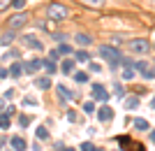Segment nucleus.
<instances>
[{
  "label": "nucleus",
  "instance_id": "obj_1",
  "mask_svg": "<svg viewBox=\"0 0 155 151\" xmlns=\"http://www.w3.org/2000/svg\"><path fill=\"white\" fill-rule=\"evenodd\" d=\"M67 7L65 5H60V2H51V5H49V9H46V16H49V19L51 21H65L67 19Z\"/></svg>",
  "mask_w": 155,
  "mask_h": 151
},
{
  "label": "nucleus",
  "instance_id": "obj_2",
  "mask_svg": "<svg viewBox=\"0 0 155 151\" xmlns=\"http://www.w3.org/2000/svg\"><path fill=\"white\" fill-rule=\"evenodd\" d=\"M100 56H102V58H107L109 63H118V58H120V51H118L116 46L104 44V46H100Z\"/></svg>",
  "mask_w": 155,
  "mask_h": 151
},
{
  "label": "nucleus",
  "instance_id": "obj_3",
  "mask_svg": "<svg viewBox=\"0 0 155 151\" xmlns=\"http://www.w3.org/2000/svg\"><path fill=\"white\" fill-rule=\"evenodd\" d=\"M93 98H95V100H102V102H107L111 95H109V91H107L102 84H93Z\"/></svg>",
  "mask_w": 155,
  "mask_h": 151
},
{
  "label": "nucleus",
  "instance_id": "obj_4",
  "mask_svg": "<svg viewBox=\"0 0 155 151\" xmlns=\"http://www.w3.org/2000/svg\"><path fill=\"white\" fill-rule=\"evenodd\" d=\"M130 49L137 51V53H146L150 49V44L146 42V39H132V42H130Z\"/></svg>",
  "mask_w": 155,
  "mask_h": 151
},
{
  "label": "nucleus",
  "instance_id": "obj_5",
  "mask_svg": "<svg viewBox=\"0 0 155 151\" xmlns=\"http://www.w3.org/2000/svg\"><path fill=\"white\" fill-rule=\"evenodd\" d=\"M26 21H28V14H16V16H12V19H9V30H19Z\"/></svg>",
  "mask_w": 155,
  "mask_h": 151
},
{
  "label": "nucleus",
  "instance_id": "obj_6",
  "mask_svg": "<svg viewBox=\"0 0 155 151\" xmlns=\"http://www.w3.org/2000/svg\"><path fill=\"white\" fill-rule=\"evenodd\" d=\"M97 118H100V121H104V123H107V121H111V118H114L111 107H100V109H97Z\"/></svg>",
  "mask_w": 155,
  "mask_h": 151
},
{
  "label": "nucleus",
  "instance_id": "obj_7",
  "mask_svg": "<svg viewBox=\"0 0 155 151\" xmlns=\"http://www.w3.org/2000/svg\"><path fill=\"white\" fill-rule=\"evenodd\" d=\"M137 70H139V72H141L146 79H153V77H155V72L150 70L148 65H146V63H143V60H139V63H137Z\"/></svg>",
  "mask_w": 155,
  "mask_h": 151
},
{
  "label": "nucleus",
  "instance_id": "obj_8",
  "mask_svg": "<svg viewBox=\"0 0 155 151\" xmlns=\"http://www.w3.org/2000/svg\"><path fill=\"white\" fill-rule=\"evenodd\" d=\"M118 142H120L123 146H127V149H132V151H143V146H141V144H134V142H132L130 137H118Z\"/></svg>",
  "mask_w": 155,
  "mask_h": 151
},
{
  "label": "nucleus",
  "instance_id": "obj_9",
  "mask_svg": "<svg viewBox=\"0 0 155 151\" xmlns=\"http://www.w3.org/2000/svg\"><path fill=\"white\" fill-rule=\"evenodd\" d=\"M42 65H44V60H30V63H26V65H23V70L32 74V72H37Z\"/></svg>",
  "mask_w": 155,
  "mask_h": 151
},
{
  "label": "nucleus",
  "instance_id": "obj_10",
  "mask_svg": "<svg viewBox=\"0 0 155 151\" xmlns=\"http://www.w3.org/2000/svg\"><path fill=\"white\" fill-rule=\"evenodd\" d=\"M56 91H58V98H60V100H72V93H70V88H67V86L58 84V86H56Z\"/></svg>",
  "mask_w": 155,
  "mask_h": 151
},
{
  "label": "nucleus",
  "instance_id": "obj_11",
  "mask_svg": "<svg viewBox=\"0 0 155 151\" xmlns=\"http://www.w3.org/2000/svg\"><path fill=\"white\" fill-rule=\"evenodd\" d=\"M26 39V46H30V49H42V42H37V37H32V35H28Z\"/></svg>",
  "mask_w": 155,
  "mask_h": 151
},
{
  "label": "nucleus",
  "instance_id": "obj_12",
  "mask_svg": "<svg viewBox=\"0 0 155 151\" xmlns=\"http://www.w3.org/2000/svg\"><path fill=\"white\" fill-rule=\"evenodd\" d=\"M12 149L14 151H26V142L21 137H12Z\"/></svg>",
  "mask_w": 155,
  "mask_h": 151
},
{
  "label": "nucleus",
  "instance_id": "obj_13",
  "mask_svg": "<svg viewBox=\"0 0 155 151\" xmlns=\"http://www.w3.org/2000/svg\"><path fill=\"white\" fill-rule=\"evenodd\" d=\"M60 70H63L65 74H67V72H72V70H74V60H72V58L63 60V65H60Z\"/></svg>",
  "mask_w": 155,
  "mask_h": 151
},
{
  "label": "nucleus",
  "instance_id": "obj_14",
  "mask_svg": "<svg viewBox=\"0 0 155 151\" xmlns=\"http://www.w3.org/2000/svg\"><path fill=\"white\" fill-rule=\"evenodd\" d=\"M21 72H23V65H19V63H14V65L9 67V74H12V77H21Z\"/></svg>",
  "mask_w": 155,
  "mask_h": 151
},
{
  "label": "nucleus",
  "instance_id": "obj_15",
  "mask_svg": "<svg viewBox=\"0 0 155 151\" xmlns=\"http://www.w3.org/2000/svg\"><path fill=\"white\" fill-rule=\"evenodd\" d=\"M134 128H137V130H148V121H146V118H137Z\"/></svg>",
  "mask_w": 155,
  "mask_h": 151
},
{
  "label": "nucleus",
  "instance_id": "obj_16",
  "mask_svg": "<svg viewBox=\"0 0 155 151\" xmlns=\"http://www.w3.org/2000/svg\"><path fill=\"white\" fill-rule=\"evenodd\" d=\"M77 42H79L81 46H88V44H91V37H88V35H84V33H79V35H77Z\"/></svg>",
  "mask_w": 155,
  "mask_h": 151
},
{
  "label": "nucleus",
  "instance_id": "obj_17",
  "mask_svg": "<svg viewBox=\"0 0 155 151\" xmlns=\"http://www.w3.org/2000/svg\"><path fill=\"white\" fill-rule=\"evenodd\" d=\"M67 53H72V46L70 44H60L58 46V56H67Z\"/></svg>",
  "mask_w": 155,
  "mask_h": 151
},
{
  "label": "nucleus",
  "instance_id": "obj_18",
  "mask_svg": "<svg viewBox=\"0 0 155 151\" xmlns=\"http://www.w3.org/2000/svg\"><path fill=\"white\" fill-rule=\"evenodd\" d=\"M81 151H102V149H97L93 142H84V144H81Z\"/></svg>",
  "mask_w": 155,
  "mask_h": 151
},
{
  "label": "nucleus",
  "instance_id": "obj_19",
  "mask_svg": "<svg viewBox=\"0 0 155 151\" xmlns=\"http://www.w3.org/2000/svg\"><path fill=\"white\" fill-rule=\"evenodd\" d=\"M37 137L39 139H49V130H46L44 125H39V128H37Z\"/></svg>",
  "mask_w": 155,
  "mask_h": 151
},
{
  "label": "nucleus",
  "instance_id": "obj_20",
  "mask_svg": "<svg viewBox=\"0 0 155 151\" xmlns=\"http://www.w3.org/2000/svg\"><path fill=\"white\" fill-rule=\"evenodd\" d=\"M0 128H9V114H0Z\"/></svg>",
  "mask_w": 155,
  "mask_h": 151
},
{
  "label": "nucleus",
  "instance_id": "obj_21",
  "mask_svg": "<svg viewBox=\"0 0 155 151\" xmlns=\"http://www.w3.org/2000/svg\"><path fill=\"white\" fill-rule=\"evenodd\" d=\"M51 86V79L46 77V79H37V88H49Z\"/></svg>",
  "mask_w": 155,
  "mask_h": 151
},
{
  "label": "nucleus",
  "instance_id": "obj_22",
  "mask_svg": "<svg viewBox=\"0 0 155 151\" xmlns=\"http://www.w3.org/2000/svg\"><path fill=\"white\" fill-rule=\"evenodd\" d=\"M44 67H46V72H49V74L56 72V63H53V60H44Z\"/></svg>",
  "mask_w": 155,
  "mask_h": 151
},
{
  "label": "nucleus",
  "instance_id": "obj_23",
  "mask_svg": "<svg viewBox=\"0 0 155 151\" xmlns=\"http://www.w3.org/2000/svg\"><path fill=\"white\" fill-rule=\"evenodd\" d=\"M12 39H14V30H9V33H5V35H2V39H0V42H2V44H9Z\"/></svg>",
  "mask_w": 155,
  "mask_h": 151
},
{
  "label": "nucleus",
  "instance_id": "obj_24",
  "mask_svg": "<svg viewBox=\"0 0 155 151\" xmlns=\"http://www.w3.org/2000/svg\"><path fill=\"white\" fill-rule=\"evenodd\" d=\"M74 79H77L79 84H86V81H88V74H86V72H77V74H74Z\"/></svg>",
  "mask_w": 155,
  "mask_h": 151
},
{
  "label": "nucleus",
  "instance_id": "obj_25",
  "mask_svg": "<svg viewBox=\"0 0 155 151\" xmlns=\"http://www.w3.org/2000/svg\"><path fill=\"white\" fill-rule=\"evenodd\" d=\"M84 2H86V5H91V7H102L107 0H84Z\"/></svg>",
  "mask_w": 155,
  "mask_h": 151
},
{
  "label": "nucleus",
  "instance_id": "obj_26",
  "mask_svg": "<svg viewBox=\"0 0 155 151\" xmlns=\"http://www.w3.org/2000/svg\"><path fill=\"white\" fill-rule=\"evenodd\" d=\"M74 58H77V60H84V63H86V60L91 58V56H88L86 51H77V53H74Z\"/></svg>",
  "mask_w": 155,
  "mask_h": 151
},
{
  "label": "nucleus",
  "instance_id": "obj_27",
  "mask_svg": "<svg viewBox=\"0 0 155 151\" xmlns=\"http://www.w3.org/2000/svg\"><path fill=\"white\" fill-rule=\"evenodd\" d=\"M123 79H134V70H132V67H125L123 70Z\"/></svg>",
  "mask_w": 155,
  "mask_h": 151
},
{
  "label": "nucleus",
  "instance_id": "obj_28",
  "mask_svg": "<svg viewBox=\"0 0 155 151\" xmlns=\"http://www.w3.org/2000/svg\"><path fill=\"white\" fill-rule=\"evenodd\" d=\"M114 93H116L118 98H123V95H125V88H123L120 84H116V86H114Z\"/></svg>",
  "mask_w": 155,
  "mask_h": 151
},
{
  "label": "nucleus",
  "instance_id": "obj_29",
  "mask_svg": "<svg viewBox=\"0 0 155 151\" xmlns=\"http://www.w3.org/2000/svg\"><path fill=\"white\" fill-rule=\"evenodd\" d=\"M125 105H127V107H137V105H139V98H127Z\"/></svg>",
  "mask_w": 155,
  "mask_h": 151
},
{
  "label": "nucleus",
  "instance_id": "obj_30",
  "mask_svg": "<svg viewBox=\"0 0 155 151\" xmlns=\"http://www.w3.org/2000/svg\"><path fill=\"white\" fill-rule=\"evenodd\" d=\"M12 5H14V7H16V9H21V7L26 5V0H12Z\"/></svg>",
  "mask_w": 155,
  "mask_h": 151
},
{
  "label": "nucleus",
  "instance_id": "obj_31",
  "mask_svg": "<svg viewBox=\"0 0 155 151\" xmlns=\"http://www.w3.org/2000/svg\"><path fill=\"white\" fill-rule=\"evenodd\" d=\"M84 109L86 112H95V105H93V102H84Z\"/></svg>",
  "mask_w": 155,
  "mask_h": 151
},
{
  "label": "nucleus",
  "instance_id": "obj_32",
  "mask_svg": "<svg viewBox=\"0 0 155 151\" xmlns=\"http://www.w3.org/2000/svg\"><path fill=\"white\" fill-rule=\"evenodd\" d=\"M19 123H21V125H28V123H30V116H21Z\"/></svg>",
  "mask_w": 155,
  "mask_h": 151
},
{
  "label": "nucleus",
  "instance_id": "obj_33",
  "mask_svg": "<svg viewBox=\"0 0 155 151\" xmlns=\"http://www.w3.org/2000/svg\"><path fill=\"white\" fill-rule=\"evenodd\" d=\"M67 118H70V121H77V112H67Z\"/></svg>",
  "mask_w": 155,
  "mask_h": 151
},
{
  "label": "nucleus",
  "instance_id": "obj_34",
  "mask_svg": "<svg viewBox=\"0 0 155 151\" xmlns=\"http://www.w3.org/2000/svg\"><path fill=\"white\" fill-rule=\"evenodd\" d=\"M9 2H12V0H0V9H5V7L9 5Z\"/></svg>",
  "mask_w": 155,
  "mask_h": 151
},
{
  "label": "nucleus",
  "instance_id": "obj_35",
  "mask_svg": "<svg viewBox=\"0 0 155 151\" xmlns=\"http://www.w3.org/2000/svg\"><path fill=\"white\" fill-rule=\"evenodd\" d=\"M150 139H153V142H155V130H153V132H150Z\"/></svg>",
  "mask_w": 155,
  "mask_h": 151
},
{
  "label": "nucleus",
  "instance_id": "obj_36",
  "mask_svg": "<svg viewBox=\"0 0 155 151\" xmlns=\"http://www.w3.org/2000/svg\"><path fill=\"white\" fill-rule=\"evenodd\" d=\"M150 105H153V107H155V98H153V102H150Z\"/></svg>",
  "mask_w": 155,
  "mask_h": 151
},
{
  "label": "nucleus",
  "instance_id": "obj_37",
  "mask_svg": "<svg viewBox=\"0 0 155 151\" xmlns=\"http://www.w3.org/2000/svg\"><path fill=\"white\" fill-rule=\"evenodd\" d=\"M65 151H74V149H65Z\"/></svg>",
  "mask_w": 155,
  "mask_h": 151
},
{
  "label": "nucleus",
  "instance_id": "obj_38",
  "mask_svg": "<svg viewBox=\"0 0 155 151\" xmlns=\"http://www.w3.org/2000/svg\"><path fill=\"white\" fill-rule=\"evenodd\" d=\"M153 49H155V39H153Z\"/></svg>",
  "mask_w": 155,
  "mask_h": 151
},
{
  "label": "nucleus",
  "instance_id": "obj_39",
  "mask_svg": "<svg viewBox=\"0 0 155 151\" xmlns=\"http://www.w3.org/2000/svg\"><path fill=\"white\" fill-rule=\"evenodd\" d=\"M153 5H155V0H153Z\"/></svg>",
  "mask_w": 155,
  "mask_h": 151
}]
</instances>
